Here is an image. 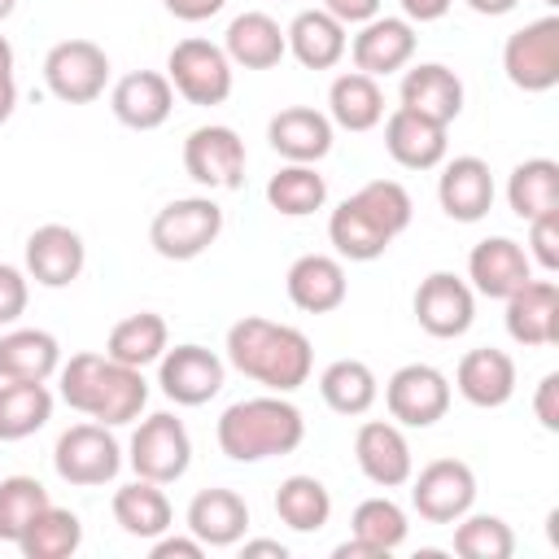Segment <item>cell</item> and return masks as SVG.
Masks as SVG:
<instances>
[{
  "instance_id": "11",
  "label": "cell",
  "mask_w": 559,
  "mask_h": 559,
  "mask_svg": "<svg viewBox=\"0 0 559 559\" xmlns=\"http://www.w3.org/2000/svg\"><path fill=\"white\" fill-rule=\"evenodd\" d=\"M109 83V57L92 39H61L44 57V87L61 105H92Z\"/></svg>"
},
{
  "instance_id": "32",
  "label": "cell",
  "mask_w": 559,
  "mask_h": 559,
  "mask_svg": "<svg viewBox=\"0 0 559 559\" xmlns=\"http://www.w3.org/2000/svg\"><path fill=\"white\" fill-rule=\"evenodd\" d=\"M328 118L341 131H371L384 122V87L362 70H345L328 87Z\"/></svg>"
},
{
  "instance_id": "9",
  "label": "cell",
  "mask_w": 559,
  "mask_h": 559,
  "mask_svg": "<svg viewBox=\"0 0 559 559\" xmlns=\"http://www.w3.org/2000/svg\"><path fill=\"white\" fill-rule=\"evenodd\" d=\"M411 507L424 524H454L476 507V472L463 459H432L411 472Z\"/></svg>"
},
{
  "instance_id": "26",
  "label": "cell",
  "mask_w": 559,
  "mask_h": 559,
  "mask_svg": "<svg viewBox=\"0 0 559 559\" xmlns=\"http://www.w3.org/2000/svg\"><path fill=\"white\" fill-rule=\"evenodd\" d=\"M332 131H336L332 118L323 109H310V105H288L266 122L271 148L284 162H306V166H314L332 153Z\"/></svg>"
},
{
  "instance_id": "41",
  "label": "cell",
  "mask_w": 559,
  "mask_h": 559,
  "mask_svg": "<svg viewBox=\"0 0 559 559\" xmlns=\"http://www.w3.org/2000/svg\"><path fill=\"white\" fill-rule=\"evenodd\" d=\"M406 533H411V520H406V511H402L389 493L362 498V502L354 507V515H349V537L367 542L380 559H389V555L406 542Z\"/></svg>"
},
{
  "instance_id": "17",
  "label": "cell",
  "mask_w": 559,
  "mask_h": 559,
  "mask_svg": "<svg viewBox=\"0 0 559 559\" xmlns=\"http://www.w3.org/2000/svg\"><path fill=\"white\" fill-rule=\"evenodd\" d=\"M87 266V245L66 223H44L26 236V275L39 288H70Z\"/></svg>"
},
{
  "instance_id": "14",
  "label": "cell",
  "mask_w": 559,
  "mask_h": 559,
  "mask_svg": "<svg viewBox=\"0 0 559 559\" xmlns=\"http://www.w3.org/2000/svg\"><path fill=\"white\" fill-rule=\"evenodd\" d=\"M411 310H415V323H419L428 336L454 341V336H463V332L476 323V293H472V284H467L463 275H454V271H432V275L419 280Z\"/></svg>"
},
{
  "instance_id": "38",
  "label": "cell",
  "mask_w": 559,
  "mask_h": 559,
  "mask_svg": "<svg viewBox=\"0 0 559 559\" xmlns=\"http://www.w3.org/2000/svg\"><path fill=\"white\" fill-rule=\"evenodd\" d=\"M266 205L284 218H306L328 205V179L306 162H284L266 179Z\"/></svg>"
},
{
  "instance_id": "12",
  "label": "cell",
  "mask_w": 559,
  "mask_h": 559,
  "mask_svg": "<svg viewBox=\"0 0 559 559\" xmlns=\"http://www.w3.org/2000/svg\"><path fill=\"white\" fill-rule=\"evenodd\" d=\"M389 419L402 428H432L450 411V376L432 362H406L384 384Z\"/></svg>"
},
{
  "instance_id": "3",
  "label": "cell",
  "mask_w": 559,
  "mask_h": 559,
  "mask_svg": "<svg viewBox=\"0 0 559 559\" xmlns=\"http://www.w3.org/2000/svg\"><path fill=\"white\" fill-rule=\"evenodd\" d=\"M214 441L231 463L280 459V454H293L306 441V415L288 402V393L240 397L218 415Z\"/></svg>"
},
{
  "instance_id": "57",
  "label": "cell",
  "mask_w": 559,
  "mask_h": 559,
  "mask_svg": "<svg viewBox=\"0 0 559 559\" xmlns=\"http://www.w3.org/2000/svg\"><path fill=\"white\" fill-rule=\"evenodd\" d=\"M13 9H17V0H0V22H4V17L13 13Z\"/></svg>"
},
{
  "instance_id": "5",
  "label": "cell",
  "mask_w": 559,
  "mask_h": 559,
  "mask_svg": "<svg viewBox=\"0 0 559 559\" xmlns=\"http://www.w3.org/2000/svg\"><path fill=\"white\" fill-rule=\"evenodd\" d=\"M122 463H127L122 445H118L114 432H109L105 424H96V419L70 424V428L57 437V445H52V467H57V476H61L66 485H74V489H100V485H109V480L122 472Z\"/></svg>"
},
{
  "instance_id": "16",
  "label": "cell",
  "mask_w": 559,
  "mask_h": 559,
  "mask_svg": "<svg viewBox=\"0 0 559 559\" xmlns=\"http://www.w3.org/2000/svg\"><path fill=\"white\" fill-rule=\"evenodd\" d=\"M415 44H419L415 22L376 13L371 22L358 26V35L349 39L345 52L354 57V70H362V74H371V79H389V74H397V70L411 66Z\"/></svg>"
},
{
  "instance_id": "28",
  "label": "cell",
  "mask_w": 559,
  "mask_h": 559,
  "mask_svg": "<svg viewBox=\"0 0 559 559\" xmlns=\"http://www.w3.org/2000/svg\"><path fill=\"white\" fill-rule=\"evenodd\" d=\"M384 148H389V157L402 170H437L445 162L450 140H445V127L441 122H428V118H419V114H411V109L397 105L384 118Z\"/></svg>"
},
{
  "instance_id": "8",
  "label": "cell",
  "mask_w": 559,
  "mask_h": 559,
  "mask_svg": "<svg viewBox=\"0 0 559 559\" xmlns=\"http://www.w3.org/2000/svg\"><path fill=\"white\" fill-rule=\"evenodd\" d=\"M502 70L507 83L520 92H550L559 83V17L546 13L537 22H524L502 44Z\"/></svg>"
},
{
  "instance_id": "35",
  "label": "cell",
  "mask_w": 559,
  "mask_h": 559,
  "mask_svg": "<svg viewBox=\"0 0 559 559\" xmlns=\"http://www.w3.org/2000/svg\"><path fill=\"white\" fill-rule=\"evenodd\" d=\"M166 345H170V328L153 310H140V314L118 319L109 328V336H105V354L114 362H127V367H140V371L153 367L166 354Z\"/></svg>"
},
{
  "instance_id": "42",
  "label": "cell",
  "mask_w": 559,
  "mask_h": 559,
  "mask_svg": "<svg viewBox=\"0 0 559 559\" xmlns=\"http://www.w3.org/2000/svg\"><path fill=\"white\" fill-rule=\"evenodd\" d=\"M450 550L459 559H511L515 555V533L502 515L489 511H467L454 520V542Z\"/></svg>"
},
{
  "instance_id": "50",
  "label": "cell",
  "mask_w": 559,
  "mask_h": 559,
  "mask_svg": "<svg viewBox=\"0 0 559 559\" xmlns=\"http://www.w3.org/2000/svg\"><path fill=\"white\" fill-rule=\"evenodd\" d=\"M223 4H227V0H162V9L175 13L179 22H205V17H214Z\"/></svg>"
},
{
  "instance_id": "25",
  "label": "cell",
  "mask_w": 559,
  "mask_h": 559,
  "mask_svg": "<svg viewBox=\"0 0 559 559\" xmlns=\"http://www.w3.org/2000/svg\"><path fill=\"white\" fill-rule=\"evenodd\" d=\"M223 52L231 66L240 70H275L284 57H288V44H284V26L262 13V9H245L227 22L223 31Z\"/></svg>"
},
{
  "instance_id": "13",
  "label": "cell",
  "mask_w": 559,
  "mask_h": 559,
  "mask_svg": "<svg viewBox=\"0 0 559 559\" xmlns=\"http://www.w3.org/2000/svg\"><path fill=\"white\" fill-rule=\"evenodd\" d=\"M227 380V358H218L214 349L183 341V345H166V354L157 358V389L175 402V406H205L210 397L223 393Z\"/></svg>"
},
{
  "instance_id": "39",
  "label": "cell",
  "mask_w": 559,
  "mask_h": 559,
  "mask_svg": "<svg viewBox=\"0 0 559 559\" xmlns=\"http://www.w3.org/2000/svg\"><path fill=\"white\" fill-rule=\"evenodd\" d=\"M328 240H332V249H336L341 262H376V258L393 245V240L358 210L354 197H345V201L332 210V218H328Z\"/></svg>"
},
{
  "instance_id": "58",
  "label": "cell",
  "mask_w": 559,
  "mask_h": 559,
  "mask_svg": "<svg viewBox=\"0 0 559 559\" xmlns=\"http://www.w3.org/2000/svg\"><path fill=\"white\" fill-rule=\"evenodd\" d=\"M542 4H550V9H555V4H559V0H542Z\"/></svg>"
},
{
  "instance_id": "48",
  "label": "cell",
  "mask_w": 559,
  "mask_h": 559,
  "mask_svg": "<svg viewBox=\"0 0 559 559\" xmlns=\"http://www.w3.org/2000/svg\"><path fill=\"white\" fill-rule=\"evenodd\" d=\"M380 4H384V0H319V9H323V13H332L345 31H349V26L371 22V17L380 13Z\"/></svg>"
},
{
  "instance_id": "2",
  "label": "cell",
  "mask_w": 559,
  "mask_h": 559,
  "mask_svg": "<svg viewBox=\"0 0 559 559\" xmlns=\"http://www.w3.org/2000/svg\"><path fill=\"white\" fill-rule=\"evenodd\" d=\"M57 389H61V402L105 428H122V424H135L140 411L148 406V380L140 367H127V362H114L109 354H96V349H83V354H70V362L57 367Z\"/></svg>"
},
{
  "instance_id": "4",
  "label": "cell",
  "mask_w": 559,
  "mask_h": 559,
  "mask_svg": "<svg viewBox=\"0 0 559 559\" xmlns=\"http://www.w3.org/2000/svg\"><path fill=\"white\" fill-rule=\"evenodd\" d=\"M223 236V205L214 197H175L148 223V245L166 262H192Z\"/></svg>"
},
{
  "instance_id": "6",
  "label": "cell",
  "mask_w": 559,
  "mask_h": 559,
  "mask_svg": "<svg viewBox=\"0 0 559 559\" xmlns=\"http://www.w3.org/2000/svg\"><path fill=\"white\" fill-rule=\"evenodd\" d=\"M127 463L135 476L157 480V485H175L188 467H192V437L183 428L179 415L170 411H153L135 424L131 441H127Z\"/></svg>"
},
{
  "instance_id": "24",
  "label": "cell",
  "mask_w": 559,
  "mask_h": 559,
  "mask_svg": "<svg viewBox=\"0 0 559 559\" xmlns=\"http://www.w3.org/2000/svg\"><path fill=\"white\" fill-rule=\"evenodd\" d=\"M284 288H288V301L306 314H332L345 306L349 297V280H345V266L341 258L332 253H301L288 275H284Z\"/></svg>"
},
{
  "instance_id": "27",
  "label": "cell",
  "mask_w": 559,
  "mask_h": 559,
  "mask_svg": "<svg viewBox=\"0 0 559 559\" xmlns=\"http://www.w3.org/2000/svg\"><path fill=\"white\" fill-rule=\"evenodd\" d=\"M183 524L188 533L210 550V546H236L245 533H249V502L236 493V489H201L192 493L188 511H183Z\"/></svg>"
},
{
  "instance_id": "1",
  "label": "cell",
  "mask_w": 559,
  "mask_h": 559,
  "mask_svg": "<svg viewBox=\"0 0 559 559\" xmlns=\"http://www.w3.org/2000/svg\"><path fill=\"white\" fill-rule=\"evenodd\" d=\"M223 358L227 367H236L245 380L262 384L266 393H297L314 371L310 336L293 323H275L262 314H245L227 328Z\"/></svg>"
},
{
  "instance_id": "7",
  "label": "cell",
  "mask_w": 559,
  "mask_h": 559,
  "mask_svg": "<svg viewBox=\"0 0 559 559\" xmlns=\"http://www.w3.org/2000/svg\"><path fill=\"white\" fill-rule=\"evenodd\" d=\"M231 61L223 52V44H210L201 35H188L170 48L166 57V79L175 87V96H183L188 105H223L231 96Z\"/></svg>"
},
{
  "instance_id": "47",
  "label": "cell",
  "mask_w": 559,
  "mask_h": 559,
  "mask_svg": "<svg viewBox=\"0 0 559 559\" xmlns=\"http://www.w3.org/2000/svg\"><path fill=\"white\" fill-rule=\"evenodd\" d=\"M533 415L546 432H559V371H546L533 393Z\"/></svg>"
},
{
  "instance_id": "30",
  "label": "cell",
  "mask_w": 559,
  "mask_h": 559,
  "mask_svg": "<svg viewBox=\"0 0 559 559\" xmlns=\"http://www.w3.org/2000/svg\"><path fill=\"white\" fill-rule=\"evenodd\" d=\"M61 367V345L44 328H4L0 332V380H52Z\"/></svg>"
},
{
  "instance_id": "40",
  "label": "cell",
  "mask_w": 559,
  "mask_h": 559,
  "mask_svg": "<svg viewBox=\"0 0 559 559\" xmlns=\"http://www.w3.org/2000/svg\"><path fill=\"white\" fill-rule=\"evenodd\" d=\"M79 546H83V520L57 502H48L17 542V550L26 559H70Z\"/></svg>"
},
{
  "instance_id": "37",
  "label": "cell",
  "mask_w": 559,
  "mask_h": 559,
  "mask_svg": "<svg viewBox=\"0 0 559 559\" xmlns=\"http://www.w3.org/2000/svg\"><path fill=\"white\" fill-rule=\"evenodd\" d=\"M275 515L280 524H288L293 533H319L328 520H332V493L319 476H306V472H293L280 480L275 489Z\"/></svg>"
},
{
  "instance_id": "31",
  "label": "cell",
  "mask_w": 559,
  "mask_h": 559,
  "mask_svg": "<svg viewBox=\"0 0 559 559\" xmlns=\"http://www.w3.org/2000/svg\"><path fill=\"white\" fill-rule=\"evenodd\" d=\"M284 44H288V52H293L306 70H332V66L345 57L349 35H345V26H341L332 13H323V9H301V13L284 26Z\"/></svg>"
},
{
  "instance_id": "33",
  "label": "cell",
  "mask_w": 559,
  "mask_h": 559,
  "mask_svg": "<svg viewBox=\"0 0 559 559\" xmlns=\"http://www.w3.org/2000/svg\"><path fill=\"white\" fill-rule=\"evenodd\" d=\"M319 397L332 415H345V419H358L376 406L380 397V380L376 371L362 362V358H336L319 371Z\"/></svg>"
},
{
  "instance_id": "53",
  "label": "cell",
  "mask_w": 559,
  "mask_h": 559,
  "mask_svg": "<svg viewBox=\"0 0 559 559\" xmlns=\"http://www.w3.org/2000/svg\"><path fill=\"white\" fill-rule=\"evenodd\" d=\"M472 13H480V17H507L520 0H463Z\"/></svg>"
},
{
  "instance_id": "46",
  "label": "cell",
  "mask_w": 559,
  "mask_h": 559,
  "mask_svg": "<svg viewBox=\"0 0 559 559\" xmlns=\"http://www.w3.org/2000/svg\"><path fill=\"white\" fill-rule=\"evenodd\" d=\"M31 301V275L13 262H0V328H13L26 314Z\"/></svg>"
},
{
  "instance_id": "21",
  "label": "cell",
  "mask_w": 559,
  "mask_h": 559,
  "mask_svg": "<svg viewBox=\"0 0 559 559\" xmlns=\"http://www.w3.org/2000/svg\"><path fill=\"white\" fill-rule=\"evenodd\" d=\"M109 109L131 131H157L175 114V87L162 70H131L109 87Z\"/></svg>"
},
{
  "instance_id": "56",
  "label": "cell",
  "mask_w": 559,
  "mask_h": 559,
  "mask_svg": "<svg viewBox=\"0 0 559 559\" xmlns=\"http://www.w3.org/2000/svg\"><path fill=\"white\" fill-rule=\"evenodd\" d=\"M0 74H13V44L0 35Z\"/></svg>"
},
{
  "instance_id": "15",
  "label": "cell",
  "mask_w": 559,
  "mask_h": 559,
  "mask_svg": "<svg viewBox=\"0 0 559 559\" xmlns=\"http://www.w3.org/2000/svg\"><path fill=\"white\" fill-rule=\"evenodd\" d=\"M354 459H358V472L376 489H402L415 472L411 441H406L402 424H393V419H362L354 432Z\"/></svg>"
},
{
  "instance_id": "44",
  "label": "cell",
  "mask_w": 559,
  "mask_h": 559,
  "mask_svg": "<svg viewBox=\"0 0 559 559\" xmlns=\"http://www.w3.org/2000/svg\"><path fill=\"white\" fill-rule=\"evenodd\" d=\"M354 201H358V210H362L389 240H397V236L411 227L415 201H411V192H406L397 179H371V183H362V188L354 192Z\"/></svg>"
},
{
  "instance_id": "55",
  "label": "cell",
  "mask_w": 559,
  "mask_h": 559,
  "mask_svg": "<svg viewBox=\"0 0 559 559\" xmlns=\"http://www.w3.org/2000/svg\"><path fill=\"white\" fill-rule=\"evenodd\" d=\"M332 555H336V559H380V555H376V550H371L367 542H358V537H349V542H341V546H336Z\"/></svg>"
},
{
  "instance_id": "51",
  "label": "cell",
  "mask_w": 559,
  "mask_h": 559,
  "mask_svg": "<svg viewBox=\"0 0 559 559\" xmlns=\"http://www.w3.org/2000/svg\"><path fill=\"white\" fill-rule=\"evenodd\" d=\"M397 4H402V17L406 22H437V17L450 13L454 0H397Z\"/></svg>"
},
{
  "instance_id": "36",
  "label": "cell",
  "mask_w": 559,
  "mask_h": 559,
  "mask_svg": "<svg viewBox=\"0 0 559 559\" xmlns=\"http://www.w3.org/2000/svg\"><path fill=\"white\" fill-rule=\"evenodd\" d=\"M507 205L515 218L533 223L542 214L559 210V162L550 157H528L507 175Z\"/></svg>"
},
{
  "instance_id": "49",
  "label": "cell",
  "mask_w": 559,
  "mask_h": 559,
  "mask_svg": "<svg viewBox=\"0 0 559 559\" xmlns=\"http://www.w3.org/2000/svg\"><path fill=\"white\" fill-rule=\"evenodd\" d=\"M148 555H153V559H201L205 546H201L192 533H188V537H170V528H166L162 537H153Z\"/></svg>"
},
{
  "instance_id": "18",
  "label": "cell",
  "mask_w": 559,
  "mask_h": 559,
  "mask_svg": "<svg viewBox=\"0 0 559 559\" xmlns=\"http://www.w3.org/2000/svg\"><path fill=\"white\" fill-rule=\"evenodd\" d=\"M437 201H441L445 218H454V223H480L493 210V170H489V162L476 157V153H463V157L441 162Z\"/></svg>"
},
{
  "instance_id": "22",
  "label": "cell",
  "mask_w": 559,
  "mask_h": 559,
  "mask_svg": "<svg viewBox=\"0 0 559 559\" xmlns=\"http://www.w3.org/2000/svg\"><path fill=\"white\" fill-rule=\"evenodd\" d=\"M397 100L402 109L428 118V122H441L450 127L459 114H463V79L441 66V61H419L402 74V87H397Z\"/></svg>"
},
{
  "instance_id": "43",
  "label": "cell",
  "mask_w": 559,
  "mask_h": 559,
  "mask_svg": "<svg viewBox=\"0 0 559 559\" xmlns=\"http://www.w3.org/2000/svg\"><path fill=\"white\" fill-rule=\"evenodd\" d=\"M48 489L35 476H0V542H22L31 520L48 507Z\"/></svg>"
},
{
  "instance_id": "45",
  "label": "cell",
  "mask_w": 559,
  "mask_h": 559,
  "mask_svg": "<svg viewBox=\"0 0 559 559\" xmlns=\"http://www.w3.org/2000/svg\"><path fill=\"white\" fill-rule=\"evenodd\" d=\"M528 262H537L546 275L559 271V210L555 214H542L528 223Z\"/></svg>"
},
{
  "instance_id": "54",
  "label": "cell",
  "mask_w": 559,
  "mask_h": 559,
  "mask_svg": "<svg viewBox=\"0 0 559 559\" xmlns=\"http://www.w3.org/2000/svg\"><path fill=\"white\" fill-rule=\"evenodd\" d=\"M13 109H17V83L13 74H0V122H9Z\"/></svg>"
},
{
  "instance_id": "19",
  "label": "cell",
  "mask_w": 559,
  "mask_h": 559,
  "mask_svg": "<svg viewBox=\"0 0 559 559\" xmlns=\"http://www.w3.org/2000/svg\"><path fill=\"white\" fill-rule=\"evenodd\" d=\"M524 280H533V262H528L520 240L485 236V240L472 245V253H467V284H472V293L507 301Z\"/></svg>"
},
{
  "instance_id": "52",
  "label": "cell",
  "mask_w": 559,
  "mask_h": 559,
  "mask_svg": "<svg viewBox=\"0 0 559 559\" xmlns=\"http://www.w3.org/2000/svg\"><path fill=\"white\" fill-rule=\"evenodd\" d=\"M240 555H245V559H253V555L288 559V546H284V542H271V537H253V542H245V537H240Z\"/></svg>"
},
{
  "instance_id": "23",
  "label": "cell",
  "mask_w": 559,
  "mask_h": 559,
  "mask_svg": "<svg viewBox=\"0 0 559 559\" xmlns=\"http://www.w3.org/2000/svg\"><path fill=\"white\" fill-rule=\"evenodd\" d=\"M454 389L463 402H472L480 411H498L515 397V358L493 345L467 349L454 367Z\"/></svg>"
},
{
  "instance_id": "20",
  "label": "cell",
  "mask_w": 559,
  "mask_h": 559,
  "mask_svg": "<svg viewBox=\"0 0 559 559\" xmlns=\"http://www.w3.org/2000/svg\"><path fill=\"white\" fill-rule=\"evenodd\" d=\"M507 336L524 349H546L559 341V284L555 280H524L507 297Z\"/></svg>"
},
{
  "instance_id": "10",
  "label": "cell",
  "mask_w": 559,
  "mask_h": 559,
  "mask_svg": "<svg viewBox=\"0 0 559 559\" xmlns=\"http://www.w3.org/2000/svg\"><path fill=\"white\" fill-rule=\"evenodd\" d=\"M245 162H249L245 140L223 122L192 127L183 140V170L192 183L210 192H236L245 183Z\"/></svg>"
},
{
  "instance_id": "29",
  "label": "cell",
  "mask_w": 559,
  "mask_h": 559,
  "mask_svg": "<svg viewBox=\"0 0 559 559\" xmlns=\"http://www.w3.org/2000/svg\"><path fill=\"white\" fill-rule=\"evenodd\" d=\"M109 511H114V524H118L127 537H140V542L162 537V533L170 528V520H175L166 489H162L157 480H144V476H135L131 485H118Z\"/></svg>"
},
{
  "instance_id": "34",
  "label": "cell",
  "mask_w": 559,
  "mask_h": 559,
  "mask_svg": "<svg viewBox=\"0 0 559 559\" xmlns=\"http://www.w3.org/2000/svg\"><path fill=\"white\" fill-rule=\"evenodd\" d=\"M52 389L44 380H0V441H26L52 419Z\"/></svg>"
}]
</instances>
